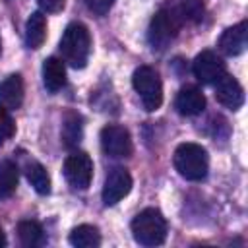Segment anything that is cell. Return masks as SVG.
Masks as SVG:
<instances>
[{
    "label": "cell",
    "mask_w": 248,
    "mask_h": 248,
    "mask_svg": "<svg viewBox=\"0 0 248 248\" xmlns=\"http://www.w3.org/2000/svg\"><path fill=\"white\" fill-rule=\"evenodd\" d=\"M174 107L184 116H196L205 108V97L198 87H184L178 91Z\"/></svg>",
    "instance_id": "12"
},
{
    "label": "cell",
    "mask_w": 248,
    "mask_h": 248,
    "mask_svg": "<svg viewBox=\"0 0 248 248\" xmlns=\"http://www.w3.org/2000/svg\"><path fill=\"white\" fill-rule=\"evenodd\" d=\"M70 244L76 248H97L101 244V234L93 225H78L70 232Z\"/></svg>",
    "instance_id": "17"
},
{
    "label": "cell",
    "mask_w": 248,
    "mask_h": 248,
    "mask_svg": "<svg viewBox=\"0 0 248 248\" xmlns=\"http://www.w3.org/2000/svg\"><path fill=\"white\" fill-rule=\"evenodd\" d=\"M192 72L202 83H215L227 70H225V62L213 50H203L194 58Z\"/></svg>",
    "instance_id": "9"
},
{
    "label": "cell",
    "mask_w": 248,
    "mask_h": 248,
    "mask_svg": "<svg viewBox=\"0 0 248 248\" xmlns=\"http://www.w3.org/2000/svg\"><path fill=\"white\" fill-rule=\"evenodd\" d=\"M60 54L72 68H83L91 52V35L83 23H70L60 39Z\"/></svg>",
    "instance_id": "2"
},
{
    "label": "cell",
    "mask_w": 248,
    "mask_h": 248,
    "mask_svg": "<svg viewBox=\"0 0 248 248\" xmlns=\"http://www.w3.org/2000/svg\"><path fill=\"white\" fill-rule=\"evenodd\" d=\"M17 188V167L12 161L0 163V200L10 198Z\"/></svg>",
    "instance_id": "20"
},
{
    "label": "cell",
    "mask_w": 248,
    "mask_h": 248,
    "mask_svg": "<svg viewBox=\"0 0 248 248\" xmlns=\"http://www.w3.org/2000/svg\"><path fill=\"white\" fill-rule=\"evenodd\" d=\"M246 43H248V23L240 21L223 31L219 39V48L227 56H238L246 50Z\"/></svg>",
    "instance_id": "11"
},
{
    "label": "cell",
    "mask_w": 248,
    "mask_h": 248,
    "mask_svg": "<svg viewBox=\"0 0 248 248\" xmlns=\"http://www.w3.org/2000/svg\"><path fill=\"white\" fill-rule=\"evenodd\" d=\"M64 176L76 190H87L93 178V161L87 153L76 151L64 161Z\"/></svg>",
    "instance_id": "6"
},
{
    "label": "cell",
    "mask_w": 248,
    "mask_h": 248,
    "mask_svg": "<svg viewBox=\"0 0 248 248\" xmlns=\"http://www.w3.org/2000/svg\"><path fill=\"white\" fill-rule=\"evenodd\" d=\"M6 246V234H4V229L0 227V248Z\"/></svg>",
    "instance_id": "25"
},
{
    "label": "cell",
    "mask_w": 248,
    "mask_h": 248,
    "mask_svg": "<svg viewBox=\"0 0 248 248\" xmlns=\"http://www.w3.org/2000/svg\"><path fill=\"white\" fill-rule=\"evenodd\" d=\"M87 8L97 16H107L114 6V0H85Z\"/></svg>",
    "instance_id": "23"
},
{
    "label": "cell",
    "mask_w": 248,
    "mask_h": 248,
    "mask_svg": "<svg viewBox=\"0 0 248 248\" xmlns=\"http://www.w3.org/2000/svg\"><path fill=\"white\" fill-rule=\"evenodd\" d=\"M132 190V176L124 167L112 169L103 184V202L105 205H116L122 198H126Z\"/></svg>",
    "instance_id": "8"
},
{
    "label": "cell",
    "mask_w": 248,
    "mask_h": 248,
    "mask_svg": "<svg viewBox=\"0 0 248 248\" xmlns=\"http://www.w3.org/2000/svg\"><path fill=\"white\" fill-rule=\"evenodd\" d=\"M172 161H174V169L178 170V174L186 180L200 182L207 176L209 157H207L205 147H202L200 143H194V141L180 143L174 149Z\"/></svg>",
    "instance_id": "1"
},
{
    "label": "cell",
    "mask_w": 248,
    "mask_h": 248,
    "mask_svg": "<svg viewBox=\"0 0 248 248\" xmlns=\"http://www.w3.org/2000/svg\"><path fill=\"white\" fill-rule=\"evenodd\" d=\"M182 27L178 16L174 14V10L170 8V4H165L161 10L155 12V16L149 21V29H147V41L151 45L153 50H165L172 39L176 37L178 29Z\"/></svg>",
    "instance_id": "4"
},
{
    "label": "cell",
    "mask_w": 248,
    "mask_h": 248,
    "mask_svg": "<svg viewBox=\"0 0 248 248\" xmlns=\"http://www.w3.org/2000/svg\"><path fill=\"white\" fill-rule=\"evenodd\" d=\"M46 37V19L43 12H33L25 25V43L29 48H39Z\"/></svg>",
    "instance_id": "15"
},
{
    "label": "cell",
    "mask_w": 248,
    "mask_h": 248,
    "mask_svg": "<svg viewBox=\"0 0 248 248\" xmlns=\"http://www.w3.org/2000/svg\"><path fill=\"white\" fill-rule=\"evenodd\" d=\"M101 147L108 157L114 159H122V157H130L132 155V138L130 132L124 126L118 124H108L101 130Z\"/></svg>",
    "instance_id": "7"
},
{
    "label": "cell",
    "mask_w": 248,
    "mask_h": 248,
    "mask_svg": "<svg viewBox=\"0 0 248 248\" xmlns=\"http://www.w3.org/2000/svg\"><path fill=\"white\" fill-rule=\"evenodd\" d=\"M132 85L140 95L143 108L153 112L163 103V83L159 74L151 66H140L132 76Z\"/></svg>",
    "instance_id": "5"
},
{
    "label": "cell",
    "mask_w": 248,
    "mask_h": 248,
    "mask_svg": "<svg viewBox=\"0 0 248 248\" xmlns=\"http://www.w3.org/2000/svg\"><path fill=\"white\" fill-rule=\"evenodd\" d=\"M180 23H196L203 17V4L200 0H172L169 2Z\"/></svg>",
    "instance_id": "16"
},
{
    "label": "cell",
    "mask_w": 248,
    "mask_h": 248,
    "mask_svg": "<svg viewBox=\"0 0 248 248\" xmlns=\"http://www.w3.org/2000/svg\"><path fill=\"white\" fill-rule=\"evenodd\" d=\"M132 236L141 246H159L167 238V221L163 213L155 207H147L140 211L132 219Z\"/></svg>",
    "instance_id": "3"
},
{
    "label": "cell",
    "mask_w": 248,
    "mask_h": 248,
    "mask_svg": "<svg viewBox=\"0 0 248 248\" xmlns=\"http://www.w3.org/2000/svg\"><path fill=\"white\" fill-rule=\"evenodd\" d=\"M37 4H39V8H41L43 12L56 14V12H60V10L64 8L66 0H37Z\"/></svg>",
    "instance_id": "24"
},
{
    "label": "cell",
    "mask_w": 248,
    "mask_h": 248,
    "mask_svg": "<svg viewBox=\"0 0 248 248\" xmlns=\"http://www.w3.org/2000/svg\"><path fill=\"white\" fill-rule=\"evenodd\" d=\"M25 176H27L29 184L35 188V192H39L43 196L50 192V176L41 163H37V161L27 163L25 165Z\"/></svg>",
    "instance_id": "19"
},
{
    "label": "cell",
    "mask_w": 248,
    "mask_h": 248,
    "mask_svg": "<svg viewBox=\"0 0 248 248\" xmlns=\"http://www.w3.org/2000/svg\"><path fill=\"white\" fill-rule=\"evenodd\" d=\"M0 103L6 108H19L23 103V79L19 74L8 76L0 81Z\"/></svg>",
    "instance_id": "13"
},
{
    "label": "cell",
    "mask_w": 248,
    "mask_h": 248,
    "mask_svg": "<svg viewBox=\"0 0 248 248\" xmlns=\"http://www.w3.org/2000/svg\"><path fill=\"white\" fill-rule=\"evenodd\" d=\"M43 83L50 93H56L66 83V66L60 58L48 56L43 62Z\"/></svg>",
    "instance_id": "14"
},
{
    "label": "cell",
    "mask_w": 248,
    "mask_h": 248,
    "mask_svg": "<svg viewBox=\"0 0 248 248\" xmlns=\"http://www.w3.org/2000/svg\"><path fill=\"white\" fill-rule=\"evenodd\" d=\"M14 134H16V122L10 114V108L0 105V145L4 141H8Z\"/></svg>",
    "instance_id": "22"
},
{
    "label": "cell",
    "mask_w": 248,
    "mask_h": 248,
    "mask_svg": "<svg viewBox=\"0 0 248 248\" xmlns=\"http://www.w3.org/2000/svg\"><path fill=\"white\" fill-rule=\"evenodd\" d=\"M215 99H217L223 107H227V108H231V110H236V108H240L242 103H244V89H242V85L236 81V78H232L231 74L225 72V74L215 81Z\"/></svg>",
    "instance_id": "10"
},
{
    "label": "cell",
    "mask_w": 248,
    "mask_h": 248,
    "mask_svg": "<svg viewBox=\"0 0 248 248\" xmlns=\"http://www.w3.org/2000/svg\"><path fill=\"white\" fill-rule=\"evenodd\" d=\"M17 236L25 248H35L45 244V231L35 221H21L17 225Z\"/></svg>",
    "instance_id": "18"
},
{
    "label": "cell",
    "mask_w": 248,
    "mask_h": 248,
    "mask_svg": "<svg viewBox=\"0 0 248 248\" xmlns=\"http://www.w3.org/2000/svg\"><path fill=\"white\" fill-rule=\"evenodd\" d=\"M81 116L76 112H68L64 116V124H62V140L68 147H74L79 143L81 140Z\"/></svg>",
    "instance_id": "21"
}]
</instances>
